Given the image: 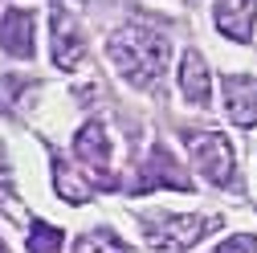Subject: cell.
<instances>
[{
    "label": "cell",
    "instance_id": "1",
    "mask_svg": "<svg viewBox=\"0 0 257 253\" xmlns=\"http://www.w3.org/2000/svg\"><path fill=\"white\" fill-rule=\"evenodd\" d=\"M168 57H172V45H168V37L159 33V29L122 25L118 33H110V61H114V70L131 86H139V90H147V86H155L159 78H164Z\"/></svg>",
    "mask_w": 257,
    "mask_h": 253
},
{
    "label": "cell",
    "instance_id": "2",
    "mask_svg": "<svg viewBox=\"0 0 257 253\" xmlns=\"http://www.w3.org/2000/svg\"><path fill=\"white\" fill-rule=\"evenodd\" d=\"M139 229L143 237L151 241V249L159 253H180V249H192L200 237L216 233L220 229V212H204V216H180V212H168V208H155L151 216L139 212Z\"/></svg>",
    "mask_w": 257,
    "mask_h": 253
},
{
    "label": "cell",
    "instance_id": "3",
    "mask_svg": "<svg viewBox=\"0 0 257 253\" xmlns=\"http://www.w3.org/2000/svg\"><path fill=\"white\" fill-rule=\"evenodd\" d=\"M74 160L82 164V172L90 176L94 188H114V172H110V139L106 126L98 118H90L82 131L74 135Z\"/></svg>",
    "mask_w": 257,
    "mask_h": 253
},
{
    "label": "cell",
    "instance_id": "4",
    "mask_svg": "<svg viewBox=\"0 0 257 253\" xmlns=\"http://www.w3.org/2000/svg\"><path fill=\"white\" fill-rule=\"evenodd\" d=\"M155 188H172V192H192V180L188 172L176 164V155L164 147V143H155L147 151V160L139 164L135 180H131V192H155Z\"/></svg>",
    "mask_w": 257,
    "mask_h": 253
},
{
    "label": "cell",
    "instance_id": "5",
    "mask_svg": "<svg viewBox=\"0 0 257 253\" xmlns=\"http://www.w3.org/2000/svg\"><path fill=\"white\" fill-rule=\"evenodd\" d=\"M188 143H192V160H196V168H200L212 184H229V180H233V143L224 139L220 131L188 135Z\"/></svg>",
    "mask_w": 257,
    "mask_h": 253
},
{
    "label": "cell",
    "instance_id": "6",
    "mask_svg": "<svg viewBox=\"0 0 257 253\" xmlns=\"http://www.w3.org/2000/svg\"><path fill=\"white\" fill-rule=\"evenodd\" d=\"M49 41H53V66L57 70H78L86 57V33L66 9H53L49 17Z\"/></svg>",
    "mask_w": 257,
    "mask_h": 253
},
{
    "label": "cell",
    "instance_id": "7",
    "mask_svg": "<svg viewBox=\"0 0 257 253\" xmlns=\"http://www.w3.org/2000/svg\"><path fill=\"white\" fill-rule=\"evenodd\" d=\"M216 29L233 41H253V25H257V0H216Z\"/></svg>",
    "mask_w": 257,
    "mask_h": 253
},
{
    "label": "cell",
    "instance_id": "8",
    "mask_svg": "<svg viewBox=\"0 0 257 253\" xmlns=\"http://www.w3.org/2000/svg\"><path fill=\"white\" fill-rule=\"evenodd\" d=\"M0 49L21 61L33 57V13L29 9H9L0 17Z\"/></svg>",
    "mask_w": 257,
    "mask_h": 253
},
{
    "label": "cell",
    "instance_id": "9",
    "mask_svg": "<svg viewBox=\"0 0 257 253\" xmlns=\"http://www.w3.org/2000/svg\"><path fill=\"white\" fill-rule=\"evenodd\" d=\"M224 110L237 126H257V78H224Z\"/></svg>",
    "mask_w": 257,
    "mask_h": 253
},
{
    "label": "cell",
    "instance_id": "10",
    "mask_svg": "<svg viewBox=\"0 0 257 253\" xmlns=\"http://www.w3.org/2000/svg\"><path fill=\"white\" fill-rule=\"evenodd\" d=\"M180 94L196 106H208V94H212V78H208V66L196 49H188L184 61H180Z\"/></svg>",
    "mask_w": 257,
    "mask_h": 253
},
{
    "label": "cell",
    "instance_id": "11",
    "mask_svg": "<svg viewBox=\"0 0 257 253\" xmlns=\"http://www.w3.org/2000/svg\"><path fill=\"white\" fill-rule=\"evenodd\" d=\"M53 188H57V196L70 200V204L90 200V184H86L78 172H70V164L61 160V155H53Z\"/></svg>",
    "mask_w": 257,
    "mask_h": 253
},
{
    "label": "cell",
    "instance_id": "12",
    "mask_svg": "<svg viewBox=\"0 0 257 253\" xmlns=\"http://www.w3.org/2000/svg\"><path fill=\"white\" fill-rule=\"evenodd\" d=\"M74 253H131V245H126L118 233L110 229H94V233H82Z\"/></svg>",
    "mask_w": 257,
    "mask_h": 253
},
{
    "label": "cell",
    "instance_id": "13",
    "mask_svg": "<svg viewBox=\"0 0 257 253\" xmlns=\"http://www.w3.org/2000/svg\"><path fill=\"white\" fill-rule=\"evenodd\" d=\"M66 233L57 225H45V220H33V229H29V253H57Z\"/></svg>",
    "mask_w": 257,
    "mask_h": 253
},
{
    "label": "cell",
    "instance_id": "14",
    "mask_svg": "<svg viewBox=\"0 0 257 253\" xmlns=\"http://www.w3.org/2000/svg\"><path fill=\"white\" fill-rule=\"evenodd\" d=\"M37 82L33 78H0V110H21V98L25 94H33Z\"/></svg>",
    "mask_w": 257,
    "mask_h": 253
},
{
    "label": "cell",
    "instance_id": "15",
    "mask_svg": "<svg viewBox=\"0 0 257 253\" xmlns=\"http://www.w3.org/2000/svg\"><path fill=\"white\" fill-rule=\"evenodd\" d=\"M0 208H5L13 220H21V204L13 196V172H9V160H5V147H0Z\"/></svg>",
    "mask_w": 257,
    "mask_h": 253
},
{
    "label": "cell",
    "instance_id": "16",
    "mask_svg": "<svg viewBox=\"0 0 257 253\" xmlns=\"http://www.w3.org/2000/svg\"><path fill=\"white\" fill-rule=\"evenodd\" d=\"M212 253H257V241L249 233H237V237H229L224 245H216Z\"/></svg>",
    "mask_w": 257,
    "mask_h": 253
},
{
    "label": "cell",
    "instance_id": "17",
    "mask_svg": "<svg viewBox=\"0 0 257 253\" xmlns=\"http://www.w3.org/2000/svg\"><path fill=\"white\" fill-rule=\"evenodd\" d=\"M0 253H9V249H5V241H0Z\"/></svg>",
    "mask_w": 257,
    "mask_h": 253
}]
</instances>
